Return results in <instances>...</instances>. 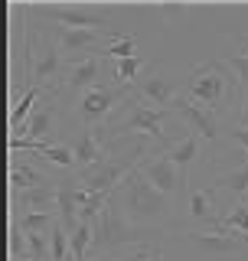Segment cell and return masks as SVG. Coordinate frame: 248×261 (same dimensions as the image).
Wrapping results in <instances>:
<instances>
[{
	"label": "cell",
	"instance_id": "obj_21",
	"mask_svg": "<svg viewBox=\"0 0 248 261\" xmlns=\"http://www.w3.org/2000/svg\"><path fill=\"white\" fill-rule=\"evenodd\" d=\"M102 56L111 59V62H121V59L137 56V36H134V33H114L111 30V36H108V43H105Z\"/></svg>",
	"mask_w": 248,
	"mask_h": 261
},
{
	"label": "cell",
	"instance_id": "obj_32",
	"mask_svg": "<svg viewBox=\"0 0 248 261\" xmlns=\"http://www.w3.org/2000/svg\"><path fill=\"white\" fill-rule=\"evenodd\" d=\"M82 261H118V258H111V255H95V251H92V255L82 258Z\"/></svg>",
	"mask_w": 248,
	"mask_h": 261
},
{
	"label": "cell",
	"instance_id": "obj_10",
	"mask_svg": "<svg viewBox=\"0 0 248 261\" xmlns=\"http://www.w3.org/2000/svg\"><path fill=\"white\" fill-rule=\"evenodd\" d=\"M59 111H62L59 95L43 92L39 105L30 114V121L23 124V137H30V141H36V144H65V141H59Z\"/></svg>",
	"mask_w": 248,
	"mask_h": 261
},
{
	"label": "cell",
	"instance_id": "obj_28",
	"mask_svg": "<svg viewBox=\"0 0 248 261\" xmlns=\"http://www.w3.org/2000/svg\"><path fill=\"white\" fill-rule=\"evenodd\" d=\"M27 245H30V258L49 261V232H39V235H27Z\"/></svg>",
	"mask_w": 248,
	"mask_h": 261
},
{
	"label": "cell",
	"instance_id": "obj_31",
	"mask_svg": "<svg viewBox=\"0 0 248 261\" xmlns=\"http://www.w3.org/2000/svg\"><path fill=\"white\" fill-rule=\"evenodd\" d=\"M238 105H242V108H238V124L248 127V88H242V98H238Z\"/></svg>",
	"mask_w": 248,
	"mask_h": 261
},
{
	"label": "cell",
	"instance_id": "obj_1",
	"mask_svg": "<svg viewBox=\"0 0 248 261\" xmlns=\"http://www.w3.org/2000/svg\"><path fill=\"white\" fill-rule=\"evenodd\" d=\"M114 199H118L121 212L137 228L163 232V228L173 222V199H170V196H163L160 190H154V186L147 183V176L140 173L137 167L121 179V186L114 190Z\"/></svg>",
	"mask_w": 248,
	"mask_h": 261
},
{
	"label": "cell",
	"instance_id": "obj_26",
	"mask_svg": "<svg viewBox=\"0 0 248 261\" xmlns=\"http://www.w3.org/2000/svg\"><path fill=\"white\" fill-rule=\"evenodd\" d=\"M245 43H248V36H245ZM222 62L229 65V72L238 79V85L248 88V46L242 49V53H232V56H222Z\"/></svg>",
	"mask_w": 248,
	"mask_h": 261
},
{
	"label": "cell",
	"instance_id": "obj_14",
	"mask_svg": "<svg viewBox=\"0 0 248 261\" xmlns=\"http://www.w3.org/2000/svg\"><path fill=\"white\" fill-rule=\"evenodd\" d=\"M186 209H189V219L203 228H219V222H222V216L216 212V190L212 186H189Z\"/></svg>",
	"mask_w": 248,
	"mask_h": 261
},
{
	"label": "cell",
	"instance_id": "obj_22",
	"mask_svg": "<svg viewBox=\"0 0 248 261\" xmlns=\"http://www.w3.org/2000/svg\"><path fill=\"white\" fill-rule=\"evenodd\" d=\"M59 222L56 212H27V216L13 219L10 225H16L23 235H39V232H53V225Z\"/></svg>",
	"mask_w": 248,
	"mask_h": 261
},
{
	"label": "cell",
	"instance_id": "obj_17",
	"mask_svg": "<svg viewBox=\"0 0 248 261\" xmlns=\"http://www.w3.org/2000/svg\"><path fill=\"white\" fill-rule=\"evenodd\" d=\"M76 193H79V179L76 176H59L56 179V216H59V222L69 228V232H76V225H79V199H76Z\"/></svg>",
	"mask_w": 248,
	"mask_h": 261
},
{
	"label": "cell",
	"instance_id": "obj_2",
	"mask_svg": "<svg viewBox=\"0 0 248 261\" xmlns=\"http://www.w3.org/2000/svg\"><path fill=\"white\" fill-rule=\"evenodd\" d=\"M170 114H173L170 108H151V105L140 101L137 95H131L128 101L108 118V124L98 127V134H102L105 144H111L114 137H121V134H144V137H151V141H157L163 150H167V147H173V141L167 137L163 121H167Z\"/></svg>",
	"mask_w": 248,
	"mask_h": 261
},
{
	"label": "cell",
	"instance_id": "obj_20",
	"mask_svg": "<svg viewBox=\"0 0 248 261\" xmlns=\"http://www.w3.org/2000/svg\"><path fill=\"white\" fill-rule=\"evenodd\" d=\"M56 176H49L46 170H39L33 160H13L10 163V193H27V190H36V186H46L53 183Z\"/></svg>",
	"mask_w": 248,
	"mask_h": 261
},
{
	"label": "cell",
	"instance_id": "obj_18",
	"mask_svg": "<svg viewBox=\"0 0 248 261\" xmlns=\"http://www.w3.org/2000/svg\"><path fill=\"white\" fill-rule=\"evenodd\" d=\"M163 153H167V157H170L173 163H177V170H180V173H183V176L189 179V170H193L196 163L203 160V137L189 130V134H183L180 141H173V147H167Z\"/></svg>",
	"mask_w": 248,
	"mask_h": 261
},
{
	"label": "cell",
	"instance_id": "obj_6",
	"mask_svg": "<svg viewBox=\"0 0 248 261\" xmlns=\"http://www.w3.org/2000/svg\"><path fill=\"white\" fill-rule=\"evenodd\" d=\"M131 95H134V88H128V85H105V88H92V92L79 95V101H76L79 127H105L108 118Z\"/></svg>",
	"mask_w": 248,
	"mask_h": 261
},
{
	"label": "cell",
	"instance_id": "obj_27",
	"mask_svg": "<svg viewBox=\"0 0 248 261\" xmlns=\"http://www.w3.org/2000/svg\"><path fill=\"white\" fill-rule=\"evenodd\" d=\"M20 258H30V245H27V235L16 225H10V261H20Z\"/></svg>",
	"mask_w": 248,
	"mask_h": 261
},
{
	"label": "cell",
	"instance_id": "obj_30",
	"mask_svg": "<svg viewBox=\"0 0 248 261\" xmlns=\"http://www.w3.org/2000/svg\"><path fill=\"white\" fill-rule=\"evenodd\" d=\"M157 13L170 16V20H180V16H186V7H173V4H163V7H157Z\"/></svg>",
	"mask_w": 248,
	"mask_h": 261
},
{
	"label": "cell",
	"instance_id": "obj_16",
	"mask_svg": "<svg viewBox=\"0 0 248 261\" xmlns=\"http://www.w3.org/2000/svg\"><path fill=\"white\" fill-rule=\"evenodd\" d=\"M10 212L13 219L27 216V212H56V179L27 193H10Z\"/></svg>",
	"mask_w": 248,
	"mask_h": 261
},
{
	"label": "cell",
	"instance_id": "obj_33",
	"mask_svg": "<svg viewBox=\"0 0 248 261\" xmlns=\"http://www.w3.org/2000/svg\"><path fill=\"white\" fill-rule=\"evenodd\" d=\"M20 261H39V258H20Z\"/></svg>",
	"mask_w": 248,
	"mask_h": 261
},
{
	"label": "cell",
	"instance_id": "obj_23",
	"mask_svg": "<svg viewBox=\"0 0 248 261\" xmlns=\"http://www.w3.org/2000/svg\"><path fill=\"white\" fill-rule=\"evenodd\" d=\"M49 261H76V258H72L69 228H65L62 222H56L53 232H49Z\"/></svg>",
	"mask_w": 248,
	"mask_h": 261
},
{
	"label": "cell",
	"instance_id": "obj_4",
	"mask_svg": "<svg viewBox=\"0 0 248 261\" xmlns=\"http://www.w3.org/2000/svg\"><path fill=\"white\" fill-rule=\"evenodd\" d=\"M154 235H160V232L137 228L121 212L118 199H114V193H111L108 206H105L102 216L95 219V242H92V248H95V255H111L114 258V251H121V248H144V245H154Z\"/></svg>",
	"mask_w": 248,
	"mask_h": 261
},
{
	"label": "cell",
	"instance_id": "obj_8",
	"mask_svg": "<svg viewBox=\"0 0 248 261\" xmlns=\"http://www.w3.org/2000/svg\"><path fill=\"white\" fill-rule=\"evenodd\" d=\"M131 88H134V95L140 101L154 105V108H170V105L183 95V79L163 72L160 65H151L147 72H140V79Z\"/></svg>",
	"mask_w": 248,
	"mask_h": 261
},
{
	"label": "cell",
	"instance_id": "obj_5",
	"mask_svg": "<svg viewBox=\"0 0 248 261\" xmlns=\"http://www.w3.org/2000/svg\"><path fill=\"white\" fill-rule=\"evenodd\" d=\"M72 59L56 46V39L43 30V39H33V33H27V79L30 85L43 88V92H59L65 72H69Z\"/></svg>",
	"mask_w": 248,
	"mask_h": 261
},
{
	"label": "cell",
	"instance_id": "obj_3",
	"mask_svg": "<svg viewBox=\"0 0 248 261\" xmlns=\"http://www.w3.org/2000/svg\"><path fill=\"white\" fill-rule=\"evenodd\" d=\"M238 92H242V85H238V79L229 72V65L222 59H209V62L193 65L183 79V98H189V101L203 105V108H209L216 114Z\"/></svg>",
	"mask_w": 248,
	"mask_h": 261
},
{
	"label": "cell",
	"instance_id": "obj_15",
	"mask_svg": "<svg viewBox=\"0 0 248 261\" xmlns=\"http://www.w3.org/2000/svg\"><path fill=\"white\" fill-rule=\"evenodd\" d=\"M65 144L72 147V153H76L79 170H88V167H95V163H102L108 157V150H105L108 144L102 141L98 127H79V134L72 137V141H65Z\"/></svg>",
	"mask_w": 248,
	"mask_h": 261
},
{
	"label": "cell",
	"instance_id": "obj_19",
	"mask_svg": "<svg viewBox=\"0 0 248 261\" xmlns=\"http://www.w3.org/2000/svg\"><path fill=\"white\" fill-rule=\"evenodd\" d=\"M212 190L226 193L229 196V206H232V202H245L248 199V157H245V163L229 167L226 173H219L216 179H212Z\"/></svg>",
	"mask_w": 248,
	"mask_h": 261
},
{
	"label": "cell",
	"instance_id": "obj_12",
	"mask_svg": "<svg viewBox=\"0 0 248 261\" xmlns=\"http://www.w3.org/2000/svg\"><path fill=\"white\" fill-rule=\"evenodd\" d=\"M137 170L147 176V183H151L154 190H160L163 196H170V199H177V196L186 190V176L177 170V163H173L167 153H157V157L151 153V157H144Z\"/></svg>",
	"mask_w": 248,
	"mask_h": 261
},
{
	"label": "cell",
	"instance_id": "obj_13",
	"mask_svg": "<svg viewBox=\"0 0 248 261\" xmlns=\"http://www.w3.org/2000/svg\"><path fill=\"white\" fill-rule=\"evenodd\" d=\"M186 239L212 258H235L248 242L245 235L232 232V228H189Z\"/></svg>",
	"mask_w": 248,
	"mask_h": 261
},
{
	"label": "cell",
	"instance_id": "obj_7",
	"mask_svg": "<svg viewBox=\"0 0 248 261\" xmlns=\"http://www.w3.org/2000/svg\"><path fill=\"white\" fill-rule=\"evenodd\" d=\"M111 59L105 56H85V59H72L69 72H65V82L56 95L72 92V95H85L92 88H105V85H118L114 82V65H108Z\"/></svg>",
	"mask_w": 248,
	"mask_h": 261
},
{
	"label": "cell",
	"instance_id": "obj_11",
	"mask_svg": "<svg viewBox=\"0 0 248 261\" xmlns=\"http://www.w3.org/2000/svg\"><path fill=\"white\" fill-rule=\"evenodd\" d=\"M170 111H173V114H180V121H183V124L193 130V134H200L209 147H216L219 134H222V121H219V114H216V111L203 108V105L189 101V98H183V95H180L177 101L170 105Z\"/></svg>",
	"mask_w": 248,
	"mask_h": 261
},
{
	"label": "cell",
	"instance_id": "obj_25",
	"mask_svg": "<svg viewBox=\"0 0 248 261\" xmlns=\"http://www.w3.org/2000/svg\"><path fill=\"white\" fill-rule=\"evenodd\" d=\"M219 228H232V232H238V235H245V239H248V199H245V202H232V206H226Z\"/></svg>",
	"mask_w": 248,
	"mask_h": 261
},
{
	"label": "cell",
	"instance_id": "obj_24",
	"mask_svg": "<svg viewBox=\"0 0 248 261\" xmlns=\"http://www.w3.org/2000/svg\"><path fill=\"white\" fill-rule=\"evenodd\" d=\"M69 242H72V258L82 261L92 255V242H95V225L92 222H79L76 232H69Z\"/></svg>",
	"mask_w": 248,
	"mask_h": 261
},
{
	"label": "cell",
	"instance_id": "obj_29",
	"mask_svg": "<svg viewBox=\"0 0 248 261\" xmlns=\"http://www.w3.org/2000/svg\"><path fill=\"white\" fill-rule=\"evenodd\" d=\"M229 137H232V141L242 147L245 150V157H248V127H242V124H232L229 127Z\"/></svg>",
	"mask_w": 248,
	"mask_h": 261
},
{
	"label": "cell",
	"instance_id": "obj_9",
	"mask_svg": "<svg viewBox=\"0 0 248 261\" xmlns=\"http://www.w3.org/2000/svg\"><path fill=\"white\" fill-rule=\"evenodd\" d=\"M39 13L56 27H69V30H92V33H108L105 23L111 20V10L102 7H82V4H53V7H39Z\"/></svg>",
	"mask_w": 248,
	"mask_h": 261
}]
</instances>
